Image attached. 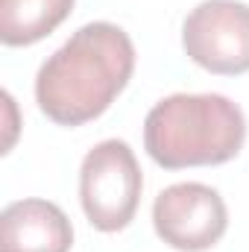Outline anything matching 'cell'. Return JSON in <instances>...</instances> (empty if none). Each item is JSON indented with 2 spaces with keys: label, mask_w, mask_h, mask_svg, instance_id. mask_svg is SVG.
Here are the masks:
<instances>
[{
  "label": "cell",
  "mask_w": 249,
  "mask_h": 252,
  "mask_svg": "<svg viewBox=\"0 0 249 252\" xmlns=\"http://www.w3.org/2000/svg\"><path fill=\"white\" fill-rule=\"evenodd\" d=\"M135 70V44L118 24L79 27L47 56L35 76V103L59 126L97 121L124 91Z\"/></svg>",
  "instance_id": "obj_1"
},
{
  "label": "cell",
  "mask_w": 249,
  "mask_h": 252,
  "mask_svg": "<svg viewBox=\"0 0 249 252\" xmlns=\"http://www.w3.org/2000/svg\"><path fill=\"white\" fill-rule=\"evenodd\" d=\"M247 141V118L223 94H170L144 121L147 156L164 170L226 164Z\"/></svg>",
  "instance_id": "obj_2"
},
{
  "label": "cell",
  "mask_w": 249,
  "mask_h": 252,
  "mask_svg": "<svg viewBox=\"0 0 249 252\" xmlns=\"http://www.w3.org/2000/svg\"><path fill=\"white\" fill-rule=\"evenodd\" d=\"M144 176L126 141L109 138L88 150L79 167V202L88 223L100 232H121L132 223Z\"/></svg>",
  "instance_id": "obj_3"
},
{
  "label": "cell",
  "mask_w": 249,
  "mask_h": 252,
  "mask_svg": "<svg viewBox=\"0 0 249 252\" xmlns=\"http://www.w3.org/2000/svg\"><path fill=\"white\" fill-rule=\"evenodd\" d=\"M187 59L208 73L238 76L249 70V6L241 0H202L182 24Z\"/></svg>",
  "instance_id": "obj_4"
},
{
  "label": "cell",
  "mask_w": 249,
  "mask_h": 252,
  "mask_svg": "<svg viewBox=\"0 0 249 252\" xmlns=\"http://www.w3.org/2000/svg\"><path fill=\"white\" fill-rule=\"evenodd\" d=\"M156 235L179 252H205L229 229L223 196L202 182H176L153 202Z\"/></svg>",
  "instance_id": "obj_5"
},
{
  "label": "cell",
  "mask_w": 249,
  "mask_h": 252,
  "mask_svg": "<svg viewBox=\"0 0 249 252\" xmlns=\"http://www.w3.org/2000/svg\"><path fill=\"white\" fill-rule=\"evenodd\" d=\"M73 226L50 199H18L0 214V252H70Z\"/></svg>",
  "instance_id": "obj_6"
},
{
  "label": "cell",
  "mask_w": 249,
  "mask_h": 252,
  "mask_svg": "<svg viewBox=\"0 0 249 252\" xmlns=\"http://www.w3.org/2000/svg\"><path fill=\"white\" fill-rule=\"evenodd\" d=\"M73 0H0V41L30 47L47 38L70 15Z\"/></svg>",
  "instance_id": "obj_7"
}]
</instances>
